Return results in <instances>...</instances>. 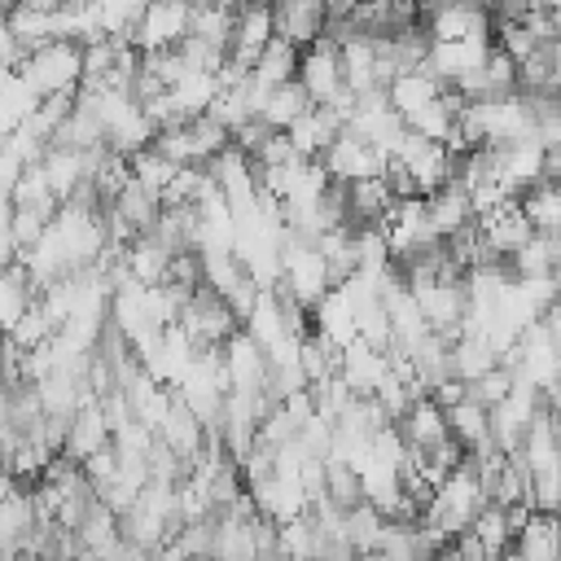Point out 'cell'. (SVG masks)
Listing matches in <instances>:
<instances>
[{"label": "cell", "mask_w": 561, "mask_h": 561, "mask_svg": "<svg viewBox=\"0 0 561 561\" xmlns=\"http://www.w3.org/2000/svg\"><path fill=\"white\" fill-rule=\"evenodd\" d=\"M447 88L421 66V70H403L390 88H386V101H390V110L399 114V118H412L416 110H425V105H434L438 96H443Z\"/></svg>", "instance_id": "44dd1931"}, {"label": "cell", "mask_w": 561, "mask_h": 561, "mask_svg": "<svg viewBox=\"0 0 561 561\" xmlns=\"http://www.w3.org/2000/svg\"><path fill=\"white\" fill-rule=\"evenodd\" d=\"M337 61H342V83L355 92V96H368L377 92V48L368 35H346L337 44Z\"/></svg>", "instance_id": "ac0fdd59"}, {"label": "cell", "mask_w": 561, "mask_h": 561, "mask_svg": "<svg viewBox=\"0 0 561 561\" xmlns=\"http://www.w3.org/2000/svg\"><path fill=\"white\" fill-rule=\"evenodd\" d=\"M500 561H522V557H517V552H513V548H508V552H504V557H500Z\"/></svg>", "instance_id": "f907efd6"}, {"label": "cell", "mask_w": 561, "mask_h": 561, "mask_svg": "<svg viewBox=\"0 0 561 561\" xmlns=\"http://www.w3.org/2000/svg\"><path fill=\"white\" fill-rule=\"evenodd\" d=\"M425 206H430V224H434L438 241H447V237H456V232H465L473 224V202L456 180L447 188H438L434 197H425Z\"/></svg>", "instance_id": "d4e9b609"}, {"label": "cell", "mask_w": 561, "mask_h": 561, "mask_svg": "<svg viewBox=\"0 0 561 561\" xmlns=\"http://www.w3.org/2000/svg\"><path fill=\"white\" fill-rule=\"evenodd\" d=\"M289 162H298V153H294V145H289L285 131H276V136L259 149V158H254V167H289Z\"/></svg>", "instance_id": "bcb514c9"}, {"label": "cell", "mask_w": 561, "mask_h": 561, "mask_svg": "<svg viewBox=\"0 0 561 561\" xmlns=\"http://www.w3.org/2000/svg\"><path fill=\"white\" fill-rule=\"evenodd\" d=\"M447 425H451V438H456L465 451H478L482 443H491V412H486L482 403H473V399L456 403V408L447 412Z\"/></svg>", "instance_id": "e575fe53"}, {"label": "cell", "mask_w": 561, "mask_h": 561, "mask_svg": "<svg viewBox=\"0 0 561 561\" xmlns=\"http://www.w3.org/2000/svg\"><path fill=\"white\" fill-rule=\"evenodd\" d=\"M342 118L333 114V110H324V105H311L285 136H289V145H294V153L302 158V162H320V153L342 136Z\"/></svg>", "instance_id": "2e32d148"}, {"label": "cell", "mask_w": 561, "mask_h": 561, "mask_svg": "<svg viewBox=\"0 0 561 561\" xmlns=\"http://www.w3.org/2000/svg\"><path fill=\"white\" fill-rule=\"evenodd\" d=\"M232 26H237V4H193V26H188V35H197V39H206V44H215V48L228 53Z\"/></svg>", "instance_id": "d590c367"}, {"label": "cell", "mask_w": 561, "mask_h": 561, "mask_svg": "<svg viewBox=\"0 0 561 561\" xmlns=\"http://www.w3.org/2000/svg\"><path fill=\"white\" fill-rule=\"evenodd\" d=\"M355 399H373L381 390V381L390 377V359L381 351H373L368 342H351L342 351V373H337Z\"/></svg>", "instance_id": "e0dca14e"}, {"label": "cell", "mask_w": 561, "mask_h": 561, "mask_svg": "<svg viewBox=\"0 0 561 561\" xmlns=\"http://www.w3.org/2000/svg\"><path fill=\"white\" fill-rule=\"evenodd\" d=\"M18 263V245H13V237L9 232H0V272L4 267H13Z\"/></svg>", "instance_id": "c3c4849f"}, {"label": "cell", "mask_w": 561, "mask_h": 561, "mask_svg": "<svg viewBox=\"0 0 561 561\" xmlns=\"http://www.w3.org/2000/svg\"><path fill=\"white\" fill-rule=\"evenodd\" d=\"M298 359H302V373H307V386L311 390L324 386V381H333L342 373V351L329 337H320L316 329L307 337H298Z\"/></svg>", "instance_id": "4dcf8cb0"}, {"label": "cell", "mask_w": 561, "mask_h": 561, "mask_svg": "<svg viewBox=\"0 0 561 561\" xmlns=\"http://www.w3.org/2000/svg\"><path fill=\"white\" fill-rule=\"evenodd\" d=\"M259 561H285V557H280V552H276V557H259Z\"/></svg>", "instance_id": "f5cc1de1"}, {"label": "cell", "mask_w": 561, "mask_h": 561, "mask_svg": "<svg viewBox=\"0 0 561 561\" xmlns=\"http://www.w3.org/2000/svg\"><path fill=\"white\" fill-rule=\"evenodd\" d=\"M22 57H26V48L18 44V35H13V26H9V9H0V66H4V70H18Z\"/></svg>", "instance_id": "7dc6e473"}, {"label": "cell", "mask_w": 561, "mask_h": 561, "mask_svg": "<svg viewBox=\"0 0 561 561\" xmlns=\"http://www.w3.org/2000/svg\"><path fill=\"white\" fill-rule=\"evenodd\" d=\"M35 526H39V508H35V495L26 491V486H18L4 504H0V552H22L26 548V539L35 535Z\"/></svg>", "instance_id": "d6986e66"}, {"label": "cell", "mask_w": 561, "mask_h": 561, "mask_svg": "<svg viewBox=\"0 0 561 561\" xmlns=\"http://www.w3.org/2000/svg\"><path fill=\"white\" fill-rule=\"evenodd\" d=\"M381 530H386V517H381L373 504H355V508L346 513L342 539H346V548L359 557V552H377V543H381Z\"/></svg>", "instance_id": "74e56055"}, {"label": "cell", "mask_w": 561, "mask_h": 561, "mask_svg": "<svg viewBox=\"0 0 561 561\" xmlns=\"http://www.w3.org/2000/svg\"><path fill=\"white\" fill-rule=\"evenodd\" d=\"M18 75L31 83L35 96H75L79 83H83V44H70V39H53L35 53L22 57Z\"/></svg>", "instance_id": "7a4b0ae2"}, {"label": "cell", "mask_w": 561, "mask_h": 561, "mask_svg": "<svg viewBox=\"0 0 561 561\" xmlns=\"http://www.w3.org/2000/svg\"><path fill=\"white\" fill-rule=\"evenodd\" d=\"M421 26L430 44H495V22L486 4H430L421 9Z\"/></svg>", "instance_id": "277c9868"}, {"label": "cell", "mask_w": 561, "mask_h": 561, "mask_svg": "<svg viewBox=\"0 0 561 561\" xmlns=\"http://www.w3.org/2000/svg\"><path fill=\"white\" fill-rule=\"evenodd\" d=\"M386 153H377L368 140H359L355 131L342 127V136L320 153V167L333 184H359V180H381L386 175Z\"/></svg>", "instance_id": "52a82bcc"}, {"label": "cell", "mask_w": 561, "mask_h": 561, "mask_svg": "<svg viewBox=\"0 0 561 561\" xmlns=\"http://www.w3.org/2000/svg\"><path fill=\"white\" fill-rule=\"evenodd\" d=\"M180 171H184V167L167 162L158 149H145V153H136V158H131V180H140V184H145L149 193H158V197L175 184V175H180Z\"/></svg>", "instance_id": "7bdbcfd3"}, {"label": "cell", "mask_w": 561, "mask_h": 561, "mask_svg": "<svg viewBox=\"0 0 561 561\" xmlns=\"http://www.w3.org/2000/svg\"><path fill=\"white\" fill-rule=\"evenodd\" d=\"M48 224H53V219H44V215H35V210H13V219H9V237H13V245H18V259L31 254V250L44 241Z\"/></svg>", "instance_id": "ee69618b"}, {"label": "cell", "mask_w": 561, "mask_h": 561, "mask_svg": "<svg viewBox=\"0 0 561 561\" xmlns=\"http://www.w3.org/2000/svg\"><path fill=\"white\" fill-rule=\"evenodd\" d=\"M329 543H333V539L316 526L311 513L298 517V522H285V526H280V557H285V561H320Z\"/></svg>", "instance_id": "1f68e13d"}, {"label": "cell", "mask_w": 561, "mask_h": 561, "mask_svg": "<svg viewBox=\"0 0 561 561\" xmlns=\"http://www.w3.org/2000/svg\"><path fill=\"white\" fill-rule=\"evenodd\" d=\"M280 285H285L307 311H316V307L333 294L324 254H320L311 241H298V237L285 232V245H280Z\"/></svg>", "instance_id": "3957f363"}, {"label": "cell", "mask_w": 561, "mask_h": 561, "mask_svg": "<svg viewBox=\"0 0 561 561\" xmlns=\"http://www.w3.org/2000/svg\"><path fill=\"white\" fill-rule=\"evenodd\" d=\"M75 535H79V548H83V552H110V548L123 539V535H118V513H110V508L96 500V504L88 508V517L79 522Z\"/></svg>", "instance_id": "60d3db41"}, {"label": "cell", "mask_w": 561, "mask_h": 561, "mask_svg": "<svg viewBox=\"0 0 561 561\" xmlns=\"http://www.w3.org/2000/svg\"><path fill=\"white\" fill-rule=\"evenodd\" d=\"M35 298L39 294H35V285H31V276H26L22 263H13V267L0 272V337H9L18 329V320L31 311Z\"/></svg>", "instance_id": "83f0119b"}, {"label": "cell", "mask_w": 561, "mask_h": 561, "mask_svg": "<svg viewBox=\"0 0 561 561\" xmlns=\"http://www.w3.org/2000/svg\"><path fill=\"white\" fill-rule=\"evenodd\" d=\"M250 500H254V508H259L267 522H276V526L298 522V517L311 513V500H307L302 482H298V478H280V473L254 482V486H250Z\"/></svg>", "instance_id": "7c38bea8"}, {"label": "cell", "mask_w": 561, "mask_h": 561, "mask_svg": "<svg viewBox=\"0 0 561 561\" xmlns=\"http://www.w3.org/2000/svg\"><path fill=\"white\" fill-rule=\"evenodd\" d=\"M171 259H175V254H171L162 241H153V237H136V241L127 245V272H131V280H136L140 289L167 285Z\"/></svg>", "instance_id": "f1b7e54d"}, {"label": "cell", "mask_w": 561, "mask_h": 561, "mask_svg": "<svg viewBox=\"0 0 561 561\" xmlns=\"http://www.w3.org/2000/svg\"><path fill=\"white\" fill-rule=\"evenodd\" d=\"M0 561H18V557H13V552H0Z\"/></svg>", "instance_id": "816d5d0a"}, {"label": "cell", "mask_w": 561, "mask_h": 561, "mask_svg": "<svg viewBox=\"0 0 561 561\" xmlns=\"http://www.w3.org/2000/svg\"><path fill=\"white\" fill-rule=\"evenodd\" d=\"M210 561H259V543H254V526H250V517L215 513Z\"/></svg>", "instance_id": "7402d4cb"}, {"label": "cell", "mask_w": 561, "mask_h": 561, "mask_svg": "<svg viewBox=\"0 0 561 561\" xmlns=\"http://www.w3.org/2000/svg\"><path fill=\"white\" fill-rule=\"evenodd\" d=\"M399 434H403L408 451H416V456H430V451H438L443 443H451V425H447V412H443L434 399H421V403H412V408H408V416L399 421Z\"/></svg>", "instance_id": "9a60e30c"}, {"label": "cell", "mask_w": 561, "mask_h": 561, "mask_svg": "<svg viewBox=\"0 0 561 561\" xmlns=\"http://www.w3.org/2000/svg\"><path fill=\"white\" fill-rule=\"evenodd\" d=\"M9 26L18 35V44L26 53L44 48L57 39V4L53 0H35V4H9Z\"/></svg>", "instance_id": "ffe728a7"}, {"label": "cell", "mask_w": 561, "mask_h": 561, "mask_svg": "<svg viewBox=\"0 0 561 561\" xmlns=\"http://www.w3.org/2000/svg\"><path fill=\"white\" fill-rule=\"evenodd\" d=\"M469 535L482 543V552L491 557V561H500L508 548H513V530H508V513L500 508V504H486L478 517H473V526H469Z\"/></svg>", "instance_id": "f35d334b"}, {"label": "cell", "mask_w": 561, "mask_h": 561, "mask_svg": "<svg viewBox=\"0 0 561 561\" xmlns=\"http://www.w3.org/2000/svg\"><path fill=\"white\" fill-rule=\"evenodd\" d=\"M193 26V4L184 0H162V4H145L140 26L131 31V48L136 53H175L188 39Z\"/></svg>", "instance_id": "5b68a950"}, {"label": "cell", "mask_w": 561, "mask_h": 561, "mask_svg": "<svg viewBox=\"0 0 561 561\" xmlns=\"http://www.w3.org/2000/svg\"><path fill=\"white\" fill-rule=\"evenodd\" d=\"M276 22H272V4H237V26H232V44H228V66L254 75L259 53L272 44Z\"/></svg>", "instance_id": "ba28073f"}, {"label": "cell", "mask_w": 561, "mask_h": 561, "mask_svg": "<svg viewBox=\"0 0 561 561\" xmlns=\"http://www.w3.org/2000/svg\"><path fill=\"white\" fill-rule=\"evenodd\" d=\"M508 394H513V373H508L504 364H500L495 373H486L482 381H473V386H469V399H473V403H482L486 412H491V408H500Z\"/></svg>", "instance_id": "f6af8a7d"}, {"label": "cell", "mask_w": 561, "mask_h": 561, "mask_svg": "<svg viewBox=\"0 0 561 561\" xmlns=\"http://www.w3.org/2000/svg\"><path fill=\"white\" fill-rule=\"evenodd\" d=\"M324 500L329 504H337V508H355V504H364V486H359V473L346 465V460H337V456H329L324 460Z\"/></svg>", "instance_id": "b9f144b4"}, {"label": "cell", "mask_w": 561, "mask_h": 561, "mask_svg": "<svg viewBox=\"0 0 561 561\" xmlns=\"http://www.w3.org/2000/svg\"><path fill=\"white\" fill-rule=\"evenodd\" d=\"M105 447H114V434H110V421H105V412H101V403L96 399H88L75 416H70V434H66V460L70 465H88L92 456H101Z\"/></svg>", "instance_id": "4fadbf2b"}, {"label": "cell", "mask_w": 561, "mask_h": 561, "mask_svg": "<svg viewBox=\"0 0 561 561\" xmlns=\"http://www.w3.org/2000/svg\"><path fill=\"white\" fill-rule=\"evenodd\" d=\"M394 162L412 175V184H416L421 197H434L438 188H447V184L456 180V158H451L438 140H421V136H412V131L399 140Z\"/></svg>", "instance_id": "8992f818"}, {"label": "cell", "mask_w": 561, "mask_h": 561, "mask_svg": "<svg viewBox=\"0 0 561 561\" xmlns=\"http://www.w3.org/2000/svg\"><path fill=\"white\" fill-rule=\"evenodd\" d=\"M158 443L167 447V451H175L188 469L197 465V460H206V425L193 416V408L171 390V412H167V421L158 425Z\"/></svg>", "instance_id": "8fae6325"}, {"label": "cell", "mask_w": 561, "mask_h": 561, "mask_svg": "<svg viewBox=\"0 0 561 561\" xmlns=\"http://www.w3.org/2000/svg\"><path fill=\"white\" fill-rule=\"evenodd\" d=\"M351 561H381L377 552H359V557H351Z\"/></svg>", "instance_id": "681fc988"}, {"label": "cell", "mask_w": 561, "mask_h": 561, "mask_svg": "<svg viewBox=\"0 0 561 561\" xmlns=\"http://www.w3.org/2000/svg\"><path fill=\"white\" fill-rule=\"evenodd\" d=\"M495 368H500V351H495L482 333H465V337L451 346V377H456V381L473 386V381H482V377L495 373Z\"/></svg>", "instance_id": "4316f807"}, {"label": "cell", "mask_w": 561, "mask_h": 561, "mask_svg": "<svg viewBox=\"0 0 561 561\" xmlns=\"http://www.w3.org/2000/svg\"><path fill=\"white\" fill-rule=\"evenodd\" d=\"M298 88L311 96V105H329L346 83H342V61L333 39H316L298 57Z\"/></svg>", "instance_id": "9c48e42d"}, {"label": "cell", "mask_w": 561, "mask_h": 561, "mask_svg": "<svg viewBox=\"0 0 561 561\" xmlns=\"http://www.w3.org/2000/svg\"><path fill=\"white\" fill-rule=\"evenodd\" d=\"M513 552L522 561H561V517L530 513V522L513 535Z\"/></svg>", "instance_id": "603a6c76"}, {"label": "cell", "mask_w": 561, "mask_h": 561, "mask_svg": "<svg viewBox=\"0 0 561 561\" xmlns=\"http://www.w3.org/2000/svg\"><path fill=\"white\" fill-rule=\"evenodd\" d=\"M263 351H272V346H280L285 337H294L289 329H285V316H280V302H276V294L272 289H263L259 294V302H254V311L245 316V324H241Z\"/></svg>", "instance_id": "836d02e7"}, {"label": "cell", "mask_w": 561, "mask_h": 561, "mask_svg": "<svg viewBox=\"0 0 561 561\" xmlns=\"http://www.w3.org/2000/svg\"><path fill=\"white\" fill-rule=\"evenodd\" d=\"M0 469H4V447H0Z\"/></svg>", "instance_id": "db71d44e"}, {"label": "cell", "mask_w": 561, "mask_h": 561, "mask_svg": "<svg viewBox=\"0 0 561 561\" xmlns=\"http://www.w3.org/2000/svg\"><path fill=\"white\" fill-rule=\"evenodd\" d=\"M522 215L530 219V228L539 237H557L561 232V184H539L522 197Z\"/></svg>", "instance_id": "8d00e7d4"}, {"label": "cell", "mask_w": 561, "mask_h": 561, "mask_svg": "<svg viewBox=\"0 0 561 561\" xmlns=\"http://www.w3.org/2000/svg\"><path fill=\"white\" fill-rule=\"evenodd\" d=\"M311 329L320 333V337H329L337 351H346L351 342H359V329H355V307L346 302V294L342 289H333L316 311H311Z\"/></svg>", "instance_id": "484cf974"}, {"label": "cell", "mask_w": 561, "mask_h": 561, "mask_svg": "<svg viewBox=\"0 0 561 561\" xmlns=\"http://www.w3.org/2000/svg\"><path fill=\"white\" fill-rule=\"evenodd\" d=\"M298 57H302V48H294L289 39H280V35H272V44L259 53V61H254V79L263 83V88H285V83H294L298 79Z\"/></svg>", "instance_id": "f546056e"}, {"label": "cell", "mask_w": 561, "mask_h": 561, "mask_svg": "<svg viewBox=\"0 0 561 561\" xmlns=\"http://www.w3.org/2000/svg\"><path fill=\"white\" fill-rule=\"evenodd\" d=\"M486 504H491V495H486L478 469L465 460L456 473H447V478L438 482V491H434V500H430L421 526H430V530L456 539V535H465V530L473 526V517H478Z\"/></svg>", "instance_id": "6da1fadb"}, {"label": "cell", "mask_w": 561, "mask_h": 561, "mask_svg": "<svg viewBox=\"0 0 561 561\" xmlns=\"http://www.w3.org/2000/svg\"><path fill=\"white\" fill-rule=\"evenodd\" d=\"M224 368H228V386H232L237 394H267V381H272V373H267V351H263L245 329L228 337V346H224Z\"/></svg>", "instance_id": "30bf717a"}, {"label": "cell", "mask_w": 561, "mask_h": 561, "mask_svg": "<svg viewBox=\"0 0 561 561\" xmlns=\"http://www.w3.org/2000/svg\"><path fill=\"white\" fill-rule=\"evenodd\" d=\"M272 22L280 39H289L294 48H311L316 39H324L329 9L320 0H285V4H272Z\"/></svg>", "instance_id": "5bb4252c"}, {"label": "cell", "mask_w": 561, "mask_h": 561, "mask_svg": "<svg viewBox=\"0 0 561 561\" xmlns=\"http://www.w3.org/2000/svg\"><path fill=\"white\" fill-rule=\"evenodd\" d=\"M307 110H311V96H307V92L298 88V79H294V83H285V88H272V92H267V101H263L259 118H263L272 131H289Z\"/></svg>", "instance_id": "d6a6232c"}, {"label": "cell", "mask_w": 561, "mask_h": 561, "mask_svg": "<svg viewBox=\"0 0 561 561\" xmlns=\"http://www.w3.org/2000/svg\"><path fill=\"white\" fill-rule=\"evenodd\" d=\"M39 105H44V96H35V92H31V83L13 70V75L4 79V88H0V123H4L9 131H18V127L39 110Z\"/></svg>", "instance_id": "ab89813d"}, {"label": "cell", "mask_w": 561, "mask_h": 561, "mask_svg": "<svg viewBox=\"0 0 561 561\" xmlns=\"http://www.w3.org/2000/svg\"><path fill=\"white\" fill-rule=\"evenodd\" d=\"M110 210H114L136 237H145V232H153V224L162 219V197L149 193L140 180H127V184L118 188V197L110 202Z\"/></svg>", "instance_id": "cb8c5ba5"}]
</instances>
